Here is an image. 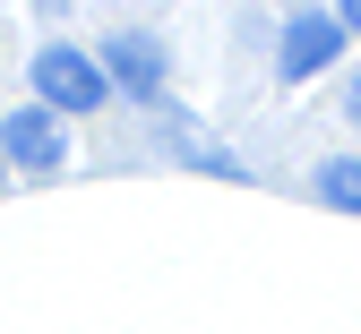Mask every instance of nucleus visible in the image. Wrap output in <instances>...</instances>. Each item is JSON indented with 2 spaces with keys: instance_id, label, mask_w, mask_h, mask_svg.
Wrapping results in <instances>:
<instances>
[{
  "instance_id": "obj_1",
  "label": "nucleus",
  "mask_w": 361,
  "mask_h": 334,
  "mask_svg": "<svg viewBox=\"0 0 361 334\" xmlns=\"http://www.w3.org/2000/svg\"><path fill=\"white\" fill-rule=\"evenodd\" d=\"M35 103L43 112H104L112 103V77H104V60L95 52H78V43H43L35 52Z\"/></svg>"
},
{
  "instance_id": "obj_2",
  "label": "nucleus",
  "mask_w": 361,
  "mask_h": 334,
  "mask_svg": "<svg viewBox=\"0 0 361 334\" xmlns=\"http://www.w3.org/2000/svg\"><path fill=\"white\" fill-rule=\"evenodd\" d=\"M336 52H344V18L336 9H293L284 26H276V77H319V69H336Z\"/></svg>"
},
{
  "instance_id": "obj_3",
  "label": "nucleus",
  "mask_w": 361,
  "mask_h": 334,
  "mask_svg": "<svg viewBox=\"0 0 361 334\" xmlns=\"http://www.w3.org/2000/svg\"><path fill=\"white\" fill-rule=\"evenodd\" d=\"M0 155H9L18 172H61V163H69V129H61V112L18 103L9 120H0Z\"/></svg>"
},
{
  "instance_id": "obj_4",
  "label": "nucleus",
  "mask_w": 361,
  "mask_h": 334,
  "mask_svg": "<svg viewBox=\"0 0 361 334\" xmlns=\"http://www.w3.org/2000/svg\"><path fill=\"white\" fill-rule=\"evenodd\" d=\"M104 77L121 86V94H138V103H155L164 94V43L147 34V26H121V34H104Z\"/></svg>"
},
{
  "instance_id": "obj_5",
  "label": "nucleus",
  "mask_w": 361,
  "mask_h": 334,
  "mask_svg": "<svg viewBox=\"0 0 361 334\" xmlns=\"http://www.w3.org/2000/svg\"><path fill=\"white\" fill-rule=\"evenodd\" d=\"M310 188H319L327 206L361 214V155H327V163H319V180H310Z\"/></svg>"
},
{
  "instance_id": "obj_6",
  "label": "nucleus",
  "mask_w": 361,
  "mask_h": 334,
  "mask_svg": "<svg viewBox=\"0 0 361 334\" xmlns=\"http://www.w3.org/2000/svg\"><path fill=\"white\" fill-rule=\"evenodd\" d=\"M344 120H353V129H361V69H353V77H344Z\"/></svg>"
},
{
  "instance_id": "obj_7",
  "label": "nucleus",
  "mask_w": 361,
  "mask_h": 334,
  "mask_svg": "<svg viewBox=\"0 0 361 334\" xmlns=\"http://www.w3.org/2000/svg\"><path fill=\"white\" fill-rule=\"evenodd\" d=\"M336 18H344V34H361V0H344V9H336Z\"/></svg>"
},
{
  "instance_id": "obj_8",
  "label": "nucleus",
  "mask_w": 361,
  "mask_h": 334,
  "mask_svg": "<svg viewBox=\"0 0 361 334\" xmlns=\"http://www.w3.org/2000/svg\"><path fill=\"white\" fill-rule=\"evenodd\" d=\"M0 172H9V155H0Z\"/></svg>"
}]
</instances>
